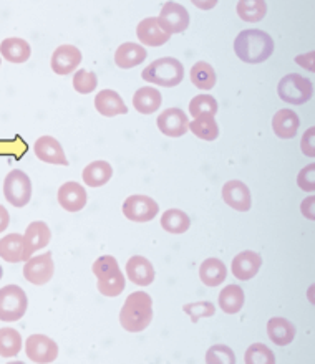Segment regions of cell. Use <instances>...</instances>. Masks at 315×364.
Instances as JSON below:
<instances>
[{"label": "cell", "instance_id": "obj_1", "mask_svg": "<svg viewBox=\"0 0 315 364\" xmlns=\"http://www.w3.org/2000/svg\"><path fill=\"white\" fill-rule=\"evenodd\" d=\"M234 52L244 63H262L274 52V40L271 35L262 30H242L234 40Z\"/></svg>", "mask_w": 315, "mask_h": 364}, {"label": "cell", "instance_id": "obj_2", "mask_svg": "<svg viewBox=\"0 0 315 364\" xmlns=\"http://www.w3.org/2000/svg\"><path fill=\"white\" fill-rule=\"evenodd\" d=\"M153 320V300L148 293L135 291L126 298L120 311V325L128 333H141Z\"/></svg>", "mask_w": 315, "mask_h": 364}, {"label": "cell", "instance_id": "obj_3", "mask_svg": "<svg viewBox=\"0 0 315 364\" xmlns=\"http://www.w3.org/2000/svg\"><path fill=\"white\" fill-rule=\"evenodd\" d=\"M141 78L145 82L160 85V87L172 88L177 87L182 82V78H185V67H182L180 60L172 57L158 58L143 70Z\"/></svg>", "mask_w": 315, "mask_h": 364}, {"label": "cell", "instance_id": "obj_4", "mask_svg": "<svg viewBox=\"0 0 315 364\" xmlns=\"http://www.w3.org/2000/svg\"><path fill=\"white\" fill-rule=\"evenodd\" d=\"M279 98L291 105H306L314 95V85L309 78L297 73L286 75L277 85Z\"/></svg>", "mask_w": 315, "mask_h": 364}, {"label": "cell", "instance_id": "obj_5", "mask_svg": "<svg viewBox=\"0 0 315 364\" xmlns=\"http://www.w3.org/2000/svg\"><path fill=\"white\" fill-rule=\"evenodd\" d=\"M29 300L22 288L17 285H7L0 288V320L19 321L27 313Z\"/></svg>", "mask_w": 315, "mask_h": 364}, {"label": "cell", "instance_id": "obj_6", "mask_svg": "<svg viewBox=\"0 0 315 364\" xmlns=\"http://www.w3.org/2000/svg\"><path fill=\"white\" fill-rule=\"evenodd\" d=\"M4 196L14 207H25L32 199V182L24 171L14 169L4 179Z\"/></svg>", "mask_w": 315, "mask_h": 364}, {"label": "cell", "instance_id": "obj_7", "mask_svg": "<svg viewBox=\"0 0 315 364\" xmlns=\"http://www.w3.org/2000/svg\"><path fill=\"white\" fill-rule=\"evenodd\" d=\"M158 212H160V207H158L156 200L148 196L135 194L123 202V214L126 219L138 222V224L151 222L158 215Z\"/></svg>", "mask_w": 315, "mask_h": 364}, {"label": "cell", "instance_id": "obj_8", "mask_svg": "<svg viewBox=\"0 0 315 364\" xmlns=\"http://www.w3.org/2000/svg\"><path fill=\"white\" fill-rule=\"evenodd\" d=\"M25 355L33 363H53L58 358V345L45 335H32L25 341Z\"/></svg>", "mask_w": 315, "mask_h": 364}, {"label": "cell", "instance_id": "obj_9", "mask_svg": "<svg viewBox=\"0 0 315 364\" xmlns=\"http://www.w3.org/2000/svg\"><path fill=\"white\" fill-rule=\"evenodd\" d=\"M55 272V264L52 252H45V254L38 257H30L25 262L24 267V277L25 280L33 283V285H45L52 280Z\"/></svg>", "mask_w": 315, "mask_h": 364}, {"label": "cell", "instance_id": "obj_10", "mask_svg": "<svg viewBox=\"0 0 315 364\" xmlns=\"http://www.w3.org/2000/svg\"><path fill=\"white\" fill-rule=\"evenodd\" d=\"M158 22L167 35L181 33L190 27V14L181 4L166 2L162 5Z\"/></svg>", "mask_w": 315, "mask_h": 364}, {"label": "cell", "instance_id": "obj_11", "mask_svg": "<svg viewBox=\"0 0 315 364\" xmlns=\"http://www.w3.org/2000/svg\"><path fill=\"white\" fill-rule=\"evenodd\" d=\"M52 240V230L42 220L30 222L24 235V257L22 262H27L30 257L40 249H45Z\"/></svg>", "mask_w": 315, "mask_h": 364}, {"label": "cell", "instance_id": "obj_12", "mask_svg": "<svg viewBox=\"0 0 315 364\" xmlns=\"http://www.w3.org/2000/svg\"><path fill=\"white\" fill-rule=\"evenodd\" d=\"M158 129L170 138H181L190 131V119L180 108H167L158 116Z\"/></svg>", "mask_w": 315, "mask_h": 364}, {"label": "cell", "instance_id": "obj_13", "mask_svg": "<svg viewBox=\"0 0 315 364\" xmlns=\"http://www.w3.org/2000/svg\"><path fill=\"white\" fill-rule=\"evenodd\" d=\"M81 63V52L75 45H60L52 55V70L60 77L73 73Z\"/></svg>", "mask_w": 315, "mask_h": 364}, {"label": "cell", "instance_id": "obj_14", "mask_svg": "<svg viewBox=\"0 0 315 364\" xmlns=\"http://www.w3.org/2000/svg\"><path fill=\"white\" fill-rule=\"evenodd\" d=\"M33 151L35 156H37L40 161H43V163L68 166V159L67 156H65L62 144H60L55 138H52V136H42V138L35 141Z\"/></svg>", "mask_w": 315, "mask_h": 364}, {"label": "cell", "instance_id": "obj_15", "mask_svg": "<svg viewBox=\"0 0 315 364\" xmlns=\"http://www.w3.org/2000/svg\"><path fill=\"white\" fill-rule=\"evenodd\" d=\"M222 199L229 207L239 212H247L252 205L249 187L241 181H229L222 186Z\"/></svg>", "mask_w": 315, "mask_h": 364}, {"label": "cell", "instance_id": "obj_16", "mask_svg": "<svg viewBox=\"0 0 315 364\" xmlns=\"http://www.w3.org/2000/svg\"><path fill=\"white\" fill-rule=\"evenodd\" d=\"M262 265V257L257 254V252L246 250L241 252V254L234 257L232 260V275H234L237 280H251L257 275L259 269Z\"/></svg>", "mask_w": 315, "mask_h": 364}, {"label": "cell", "instance_id": "obj_17", "mask_svg": "<svg viewBox=\"0 0 315 364\" xmlns=\"http://www.w3.org/2000/svg\"><path fill=\"white\" fill-rule=\"evenodd\" d=\"M58 204L67 212H78L86 205V191L78 182H65L58 189Z\"/></svg>", "mask_w": 315, "mask_h": 364}, {"label": "cell", "instance_id": "obj_18", "mask_svg": "<svg viewBox=\"0 0 315 364\" xmlns=\"http://www.w3.org/2000/svg\"><path fill=\"white\" fill-rule=\"evenodd\" d=\"M126 275L135 285L148 287L155 282V269L146 257L135 255L126 262Z\"/></svg>", "mask_w": 315, "mask_h": 364}, {"label": "cell", "instance_id": "obj_19", "mask_svg": "<svg viewBox=\"0 0 315 364\" xmlns=\"http://www.w3.org/2000/svg\"><path fill=\"white\" fill-rule=\"evenodd\" d=\"M95 108L101 116H106V118H113V116L128 113V108H126L123 98L113 90H101L95 96Z\"/></svg>", "mask_w": 315, "mask_h": 364}, {"label": "cell", "instance_id": "obj_20", "mask_svg": "<svg viewBox=\"0 0 315 364\" xmlns=\"http://www.w3.org/2000/svg\"><path fill=\"white\" fill-rule=\"evenodd\" d=\"M136 35H138L140 42L143 45H148V47H161V45H165L171 38V35H167L160 27L158 17H148L141 20L138 23V28H136Z\"/></svg>", "mask_w": 315, "mask_h": 364}, {"label": "cell", "instance_id": "obj_21", "mask_svg": "<svg viewBox=\"0 0 315 364\" xmlns=\"http://www.w3.org/2000/svg\"><path fill=\"white\" fill-rule=\"evenodd\" d=\"M146 57H148V52H146L141 45L126 42L116 48L115 63H116V67L128 70V68L138 67V65L143 63Z\"/></svg>", "mask_w": 315, "mask_h": 364}, {"label": "cell", "instance_id": "obj_22", "mask_svg": "<svg viewBox=\"0 0 315 364\" xmlns=\"http://www.w3.org/2000/svg\"><path fill=\"white\" fill-rule=\"evenodd\" d=\"M299 116L292 109H279L272 119V129L277 138L281 139H292L299 131Z\"/></svg>", "mask_w": 315, "mask_h": 364}, {"label": "cell", "instance_id": "obj_23", "mask_svg": "<svg viewBox=\"0 0 315 364\" xmlns=\"http://www.w3.org/2000/svg\"><path fill=\"white\" fill-rule=\"evenodd\" d=\"M0 53H2V57L7 60V62L20 65V63H25L30 58V55H32V48H30L27 40L10 37V38H5L4 42L0 43Z\"/></svg>", "mask_w": 315, "mask_h": 364}, {"label": "cell", "instance_id": "obj_24", "mask_svg": "<svg viewBox=\"0 0 315 364\" xmlns=\"http://www.w3.org/2000/svg\"><path fill=\"white\" fill-rule=\"evenodd\" d=\"M267 335L274 345L287 346L296 338V326L286 318H271L267 323Z\"/></svg>", "mask_w": 315, "mask_h": 364}, {"label": "cell", "instance_id": "obj_25", "mask_svg": "<svg viewBox=\"0 0 315 364\" xmlns=\"http://www.w3.org/2000/svg\"><path fill=\"white\" fill-rule=\"evenodd\" d=\"M162 103V96L160 93V90H156L153 87H145L136 90V93L133 95V106L135 109L141 114H153L160 109V106Z\"/></svg>", "mask_w": 315, "mask_h": 364}, {"label": "cell", "instance_id": "obj_26", "mask_svg": "<svg viewBox=\"0 0 315 364\" xmlns=\"http://www.w3.org/2000/svg\"><path fill=\"white\" fill-rule=\"evenodd\" d=\"M227 277V269L224 262L220 259H207L200 267V278L206 287L216 288L224 283Z\"/></svg>", "mask_w": 315, "mask_h": 364}, {"label": "cell", "instance_id": "obj_27", "mask_svg": "<svg viewBox=\"0 0 315 364\" xmlns=\"http://www.w3.org/2000/svg\"><path fill=\"white\" fill-rule=\"evenodd\" d=\"M113 176V168L106 161H95L83 169V182L90 187H101L110 182Z\"/></svg>", "mask_w": 315, "mask_h": 364}, {"label": "cell", "instance_id": "obj_28", "mask_svg": "<svg viewBox=\"0 0 315 364\" xmlns=\"http://www.w3.org/2000/svg\"><path fill=\"white\" fill-rule=\"evenodd\" d=\"M220 306L226 315H236L244 306V291L239 285H227L220 293Z\"/></svg>", "mask_w": 315, "mask_h": 364}, {"label": "cell", "instance_id": "obj_29", "mask_svg": "<svg viewBox=\"0 0 315 364\" xmlns=\"http://www.w3.org/2000/svg\"><path fill=\"white\" fill-rule=\"evenodd\" d=\"M0 257L9 264H19L24 257V235L10 234L0 239Z\"/></svg>", "mask_w": 315, "mask_h": 364}, {"label": "cell", "instance_id": "obj_30", "mask_svg": "<svg viewBox=\"0 0 315 364\" xmlns=\"http://www.w3.org/2000/svg\"><path fill=\"white\" fill-rule=\"evenodd\" d=\"M190 215L180 209H170L161 215V227L166 232H170V234H185L190 229Z\"/></svg>", "mask_w": 315, "mask_h": 364}, {"label": "cell", "instance_id": "obj_31", "mask_svg": "<svg viewBox=\"0 0 315 364\" xmlns=\"http://www.w3.org/2000/svg\"><path fill=\"white\" fill-rule=\"evenodd\" d=\"M190 77H191L192 85L200 90H212L217 80L215 68L206 62H197L192 65Z\"/></svg>", "mask_w": 315, "mask_h": 364}, {"label": "cell", "instance_id": "obj_32", "mask_svg": "<svg viewBox=\"0 0 315 364\" xmlns=\"http://www.w3.org/2000/svg\"><path fill=\"white\" fill-rule=\"evenodd\" d=\"M190 131L200 139L215 141L220 136V126H217L215 116H200L190 123Z\"/></svg>", "mask_w": 315, "mask_h": 364}, {"label": "cell", "instance_id": "obj_33", "mask_svg": "<svg viewBox=\"0 0 315 364\" xmlns=\"http://www.w3.org/2000/svg\"><path fill=\"white\" fill-rule=\"evenodd\" d=\"M22 350V336L14 328H0V356H17Z\"/></svg>", "mask_w": 315, "mask_h": 364}, {"label": "cell", "instance_id": "obj_34", "mask_svg": "<svg viewBox=\"0 0 315 364\" xmlns=\"http://www.w3.org/2000/svg\"><path fill=\"white\" fill-rule=\"evenodd\" d=\"M236 9L244 22H261L267 14V4L262 0H241Z\"/></svg>", "mask_w": 315, "mask_h": 364}, {"label": "cell", "instance_id": "obj_35", "mask_svg": "<svg viewBox=\"0 0 315 364\" xmlns=\"http://www.w3.org/2000/svg\"><path fill=\"white\" fill-rule=\"evenodd\" d=\"M217 113V101L211 95H197L190 103V114L195 118L200 116H216Z\"/></svg>", "mask_w": 315, "mask_h": 364}, {"label": "cell", "instance_id": "obj_36", "mask_svg": "<svg viewBox=\"0 0 315 364\" xmlns=\"http://www.w3.org/2000/svg\"><path fill=\"white\" fill-rule=\"evenodd\" d=\"M246 364H274L276 363V356L262 343H254L247 348L246 356H244Z\"/></svg>", "mask_w": 315, "mask_h": 364}, {"label": "cell", "instance_id": "obj_37", "mask_svg": "<svg viewBox=\"0 0 315 364\" xmlns=\"http://www.w3.org/2000/svg\"><path fill=\"white\" fill-rule=\"evenodd\" d=\"M120 265L116 262L115 257L111 255H103L100 259H96L93 264V275L98 278V280H108V278L115 277L116 273H120Z\"/></svg>", "mask_w": 315, "mask_h": 364}, {"label": "cell", "instance_id": "obj_38", "mask_svg": "<svg viewBox=\"0 0 315 364\" xmlns=\"http://www.w3.org/2000/svg\"><path fill=\"white\" fill-rule=\"evenodd\" d=\"M29 151V146L20 134H15L14 139H0V156H12L15 159H22Z\"/></svg>", "mask_w": 315, "mask_h": 364}, {"label": "cell", "instance_id": "obj_39", "mask_svg": "<svg viewBox=\"0 0 315 364\" xmlns=\"http://www.w3.org/2000/svg\"><path fill=\"white\" fill-rule=\"evenodd\" d=\"M98 87V78L93 72H88V70H78L73 77V88L80 95H90L91 91L96 90Z\"/></svg>", "mask_w": 315, "mask_h": 364}, {"label": "cell", "instance_id": "obj_40", "mask_svg": "<svg viewBox=\"0 0 315 364\" xmlns=\"http://www.w3.org/2000/svg\"><path fill=\"white\" fill-rule=\"evenodd\" d=\"M125 275L123 273H116L115 277L108 278V280H98V283H96V288H98V291L101 293V295L105 296H118L121 291L125 290Z\"/></svg>", "mask_w": 315, "mask_h": 364}, {"label": "cell", "instance_id": "obj_41", "mask_svg": "<svg viewBox=\"0 0 315 364\" xmlns=\"http://www.w3.org/2000/svg\"><path fill=\"white\" fill-rule=\"evenodd\" d=\"M206 363L207 364H234L236 355L229 346L216 345L207 350Z\"/></svg>", "mask_w": 315, "mask_h": 364}, {"label": "cell", "instance_id": "obj_42", "mask_svg": "<svg viewBox=\"0 0 315 364\" xmlns=\"http://www.w3.org/2000/svg\"><path fill=\"white\" fill-rule=\"evenodd\" d=\"M186 315H190L192 323L200 321V318H211L215 316L216 308L210 301H197V303H190V305L182 306Z\"/></svg>", "mask_w": 315, "mask_h": 364}, {"label": "cell", "instance_id": "obj_43", "mask_svg": "<svg viewBox=\"0 0 315 364\" xmlns=\"http://www.w3.org/2000/svg\"><path fill=\"white\" fill-rule=\"evenodd\" d=\"M297 182L302 191L314 192L315 191V164H309L307 168H304L301 173H299Z\"/></svg>", "mask_w": 315, "mask_h": 364}, {"label": "cell", "instance_id": "obj_44", "mask_svg": "<svg viewBox=\"0 0 315 364\" xmlns=\"http://www.w3.org/2000/svg\"><path fill=\"white\" fill-rule=\"evenodd\" d=\"M301 149H302L304 154L314 158V156H315V128H311L306 134H304Z\"/></svg>", "mask_w": 315, "mask_h": 364}, {"label": "cell", "instance_id": "obj_45", "mask_svg": "<svg viewBox=\"0 0 315 364\" xmlns=\"http://www.w3.org/2000/svg\"><path fill=\"white\" fill-rule=\"evenodd\" d=\"M10 224V215L4 205H0V232H4Z\"/></svg>", "mask_w": 315, "mask_h": 364}, {"label": "cell", "instance_id": "obj_46", "mask_svg": "<svg viewBox=\"0 0 315 364\" xmlns=\"http://www.w3.org/2000/svg\"><path fill=\"white\" fill-rule=\"evenodd\" d=\"M307 204H314V197H311V199H307V200H304L302 202V207H307ZM302 214L306 215V217H309V219H314L312 209H302Z\"/></svg>", "mask_w": 315, "mask_h": 364}, {"label": "cell", "instance_id": "obj_47", "mask_svg": "<svg viewBox=\"0 0 315 364\" xmlns=\"http://www.w3.org/2000/svg\"><path fill=\"white\" fill-rule=\"evenodd\" d=\"M4 277V270H2V267H0V278Z\"/></svg>", "mask_w": 315, "mask_h": 364}, {"label": "cell", "instance_id": "obj_48", "mask_svg": "<svg viewBox=\"0 0 315 364\" xmlns=\"http://www.w3.org/2000/svg\"><path fill=\"white\" fill-rule=\"evenodd\" d=\"M0 63H2V60H0Z\"/></svg>", "mask_w": 315, "mask_h": 364}]
</instances>
